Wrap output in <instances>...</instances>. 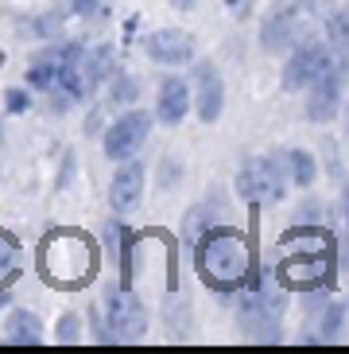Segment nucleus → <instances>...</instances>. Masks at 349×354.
Returning a JSON list of instances; mask_svg holds the SVG:
<instances>
[{"mask_svg":"<svg viewBox=\"0 0 349 354\" xmlns=\"http://www.w3.org/2000/svg\"><path fill=\"white\" fill-rule=\"evenodd\" d=\"M195 261L202 281L217 292H233L248 281L252 272V245L241 230L229 226H210L195 245Z\"/></svg>","mask_w":349,"mask_h":354,"instance_id":"nucleus-1","label":"nucleus"},{"mask_svg":"<svg viewBox=\"0 0 349 354\" xmlns=\"http://www.w3.org/2000/svg\"><path fill=\"white\" fill-rule=\"evenodd\" d=\"M39 265H43V277L51 284L82 288L93 277V269H97V253H93V245L82 234H74V230H51L47 241H43V250H39Z\"/></svg>","mask_w":349,"mask_h":354,"instance_id":"nucleus-2","label":"nucleus"},{"mask_svg":"<svg viewBox=\"0 0 349 354\" xmlns=\"http://www.w3.org/2000/svg\"><path fill=\"white\" fill-rule=\"evenodd\" d=\"M330 0H283L260 24V47L272 55H283L307 39L315 24H326Z\"/></svg>","mask_w":349,"mask_h":354,"instance_id":"nucleus-3","label":"nucleus"},{"mask_svg":"<svg viewBox=\"0 0 349 354\" xmlns=\"http://www.w3.org/2000/svg\"><path fill=\"white\" fill-rule=\"evenodd\" d=\"M288 179H291V156L288 152H268V156L248 160L237 171V195L252 207H276L279 198L288 195Z\"/></svg>","mask_w":349,"mask_h":354,"instance_id":"nucleus-4","label":"nucleus"},{"mask_svg":"<svg viewBox=\"0 0 349 354\" xmlns=\"http://www.w3.org/2000/svg\"><path fill=\"white\" fill-rule=\"evenodd\" d=\"M237 323L257 343H276L279 339V331H283V292L272 284L268 272H260V281L245 296L241 312H237Z\"/></svg>","mask_w":349,"mask_h":354,"instance_id":"nucleus-5","label":"nucleus"},{"mask_svg":"<svg viewBox=\"0 0 349 354\" xmlns=\"http://www.w3.org/2000/svg\"><path fill=\"white\" fill-rule=\"evenodd\" d=\"M338 47L334 43H322V39H303L299 47H291V59L283 63V74H279V82H283V90H303V86H310L315 78H322V74L330 71V66L338 63Z\"/></svg>","mask_w":349,"mask_h":354,"instance_id":"nucleus-6","label":"nucleus"},{"mask_svg":"<svg viewBox=\"0 0 349 354\" xmlns=\"http://www.w3.org/2000/svg\"><path fill=\"white\" fill-rule=\"evenodd\" d=\"M105 315H109L113 339H121V343H140V339L148 335L144 308H140V300H136L124 284L121 288H105Z\"/></svg>","mask_w":349,"mask_h":354,"instance_id":"nucleus-7","label":"nucleus"},{"mask_svg":"<svg viewBox=\"0 0 349 354\" xmlns=\"http://www.w3.org/2000/svg\"><path fill=\"white\" fill-rule=\"evenodd\" d=\"M148 133H152V117L144 113V109H128V113H121L113 121V129L105 133L101 148L105 156L117 160V164H124V160H132L140 148H144Z\"/></svg>","mask_w":349,"mask_h":354,"instance_id":"nucleus-8","label":"nucleus"},{"mask_svg":"<svg viewBox=\"0 0 349 354\" xmlns=\"http://www.w3.org/2000/svg\"><path fill=\"white\" fill-rule=\"evenodd\" d=\"M346 71H349V55L341 51L338 63L330 66L322 78L310 82V97H307V121L315 125H326L330 117L338 113V102H341V86H346Z\"/></svg>","mask_w":349,"mask_h":354,"instance_id":"nucleus-9","label":"nucleus"},{"mask_svg":"<svg viewBox=\"0 0 349 354\" xmlns=\"http://www.w3.org/2000/svg\"><path fill=\"white\" fill-rule=\"evenodd\" d=\"M97 82H101V78H97V66H93V51L86 43H66V47H62V71H59L62 94L86 97Z\"/></svg>","mask_w":349,"mask_h":354,"instance_id":"nucleus-10","label":"nucleus"},{"mask_svg":"<svg viewBox=\"0 0 349 354\" xmlns=\"http://www.w3.org/2000/svg\"><path fill=\"white\" fill-rule=\"evenodd\" d=\"M144 55L159 66H183L195 59V35L183 28H159L144 39Z\"/></svg>","mask_w":349,"mask_h":354,"instance_id":"nucleus-11","label":"nucleus"},{"mask_svg":"<svg viewBox=\"0 0 349 354\" xmlns=\"http://www.w3.org/2000/svg\"><path fill=\"white\" fill-rule=\"evenodd\" d=\"M140 198H144V167H140V160H124L109 183V207L117 214H128L140 207Z\"/></svg>","mask_w":349,"mask_h":354,"instance_id":"nucleus-12","label":"nucleus"},{"mask_svg":"<svg viewBox=\"0 0 349 354\" xmlns=\"http://www.w3.org/2000/svg\"><path fill=\"white\" fill-rule=\"evenodd\" d=\"M195 94H198V117L206 125H214L221 117V105H226V86H221V74L210 63L195 66Z\"/></svg>","mask_w":349,"mask_h":354,"instance_id":"nucleus-13","label":"nucleus"},{"mask_svg":"<svg viewBox=\"0 0 349 354\" xmlns=\"http://www.w3.org/2000/svg\"><path fill=\"white\" fill-rule=\"evenodd\" d=\"M186 113H190V82H186V78H167V82H159L155 117H159L163 125H179Z\"/></svg>","mask_w":349,"mask_h":354,"instance_id":"nucleus-14","label":"nucleus"},{"mask_svg":"<svg viewBox=\"0 0 349 354\" xmlns=\"http://www.w3.org/2000/svg\"><path fill=\"white\" fill-rule=\"evenodd\" d=\"M59 71H62V47H47V51H39L35 59H31L28 86H35V90H51V86L59 82Z\"/></svg>","mask_w":349,"mask_h":354,"instance_id":"nucleus-15","label":"nucleus"},{"mask_svg":"<svg viewBox=\"0 0 349 354\" xmlns=\"http://www.w3.org/2000/svg\"><path fill=\"white\" fill-rule=\"evenodd\" d=\"M4 335L16 346H35V343H43V323L31 312H12L8 323H4Z\"/></svg>","mask_w":349,"mask_h":354,"instance_id":"nucleus-16","label":"nucleus"},{"mask_svg":"<svg viewBox=\"0 0 349 354\" xmlns=\"http://www.w3.org/2000/svg\"><path fill=\"white\" fill-rule=\"evenodd\" d=\"M23 272V250L12 234H0V288H8Z\"/></svg>","mask_w":349,"mask_h":354,"instance_id":"nucleus-17","label":"nucleus"},{"mask_svg":"<svg viewBox=\"0 0 349 354\" xmlns=\"http://www.w3.org/2000/svg\"><path fill=\"white\" fill-rule=\"evenodd\" d=\"M288 156H291V183H299V187H310L315 183V156H310L307 148H288Z\"/></svg>","mask_w":349,"mask_h":354,"instance_id":"nucleus-18","label":"nucleus"},{"mask_svg":"<svg viewBox=\"0 0 349 354\" xmlns=\"http://www.w3.org/2000/svg\"><path fill=\"white\" fill-rule=\"evenodd\" d=\"M326 39L338 47V51L349 55V8L341 12H330L326 16Z\"/></svg>","mask_w":349,"mask_h":354,"instance_id":"nucleus-19","label":"nucleus"},{"mask_svg":"<svg viewBox=\"0 0 349 354\" xmlns=\"http://www.w3.org/2000/svg\"><path fill=\"white\" fill-rule=\"evenodd\" d=\"M210 226H214V210L210 207H190V214H186V222H183V234H186L190 245H198V238H202Z\"/></svg>","mask_w":349,"mask_h":354,"instance_id":"nucleus-20","label":"nucleus"},{"mask_svg":"<svg viewBox=\"0 0 349 354\" xmlns=\"http://www.w3.org/2000/svg\"><path fill=\"white\" fill-rule=\"evenodd\" d=\"M341 319H346V308H341V304H330L326 319H322V327H319V339H334L338 327H341Z\"/></svg>","mask_w":349,"mask_h":354,"instance_id":"nucleus-21","label":"nucleus"},{"mask_svg":"<svg viewBox=\"0 0 349 354\" xmlns=\"http://www.w3.org/2000/svg\"><path fill=\"white\" fill-rule=\"evenodd\" d=\"M136 94H140V86H136L128 74H117V86H113V97H117V102H132Z\"/></svg>","mask_w":349,"mask_h":354,"instance_id":"nucleus-22","label":"nucleus"},{"mask_svg":"<svg viewBox=\"0 0 349 354\" xmlns=\"http://www.w3.org/2000/svg\"><path fill=\"white\" fill-rule=\"evenodd\" d=\"M54 331H59V343H78V319L74 315H62Z\"/></svg>","mask_w":349,"mask_h":354,"instance_id":"nucleus-23","label":"nucleus"},{"mask_svg":"<svg viewBox=\"0 0 349 354\" xmlns=\"http://www.w3.org/2000/svg\"><path fill=\"white\" fill-rule=\"evenodd\" d=\"M4 105H8V113H23L31 105V97H28V90H8V94H4Z\"/></svg>","mask_w":349,"mask_h":354,"instance_id":"nucleus-24","label":"nucleus"},{"mask_svg":"<svg viewBox=\"0 0 349 354\" xmlns=\"http://www.w3.org/2000/svg\"><path fill=\"white\" fill-rule=\"evenodd\" d=\"M66 8H70L74 16H93V12L101 8V0H66Z\"/></svg>","mask_w":349,"mask_h":354,"instance_id":"nucleus-25","label":"nucleus"},{"mask_svg":"<svg viewBox=\"0 0 349 354\" xmlns=\"http://www.w3.org/2000/svg\"><path fill=\"white\" fill-rule=\"evenodd\" d=\"M171 4H174V8H179V12H190V8H195V4H198V0H171Z\"/></svg>","mask_w":349,"mask_h":354,"instance_id":"nucleus-26","label":"nucleus"},{"mask_svg":"<svg viewBox=\"0 0 349 354\" xmlns=\"http://www.w3.org/2000/svg\"><path fill=\"white\" fill-rule=\"evenodd\" d=\"M346 218H349V183H346Z\"/></svg>","mask_w":349,"mask_h":354,"instance_id":"nucleus-27","label":"nucleus"},{"mask_svg":"<svg viewBox=\"0 0 349 354\" xmlns=\"http://www.w3.org/2000/svg\"><path fill=\"white\" fill-rule=\"evenodd\" d=\"M4 304H8V296H4V288H0V308H4Z\"/></svg>","mask_w":349,"mask_h":354,"instance_id":"nucleus-28","label":"nucleus"}]
</instances>
